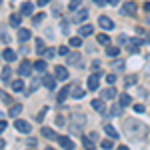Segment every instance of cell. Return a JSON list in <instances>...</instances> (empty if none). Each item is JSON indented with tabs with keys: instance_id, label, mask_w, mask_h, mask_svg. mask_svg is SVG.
Instances as JSON below:
<instances>
[{
	"instance_id": "4fadbf2b",
	"label": "cell",
	"mask_w": 150,
	"mask_h": 150,
	"mask_svg": "<svg viewBox=\"0 0 150 150\" xmlns=\"http://www.w3.org/2000/svg\"><path fill=\"white\" fill-rule=\"evenodd\" d=\"M2 58H4L6 62H14V60H16V52H14V50H10V48H4Z\"/></svg>"
},
{
	"instance_id": "9a60e30c",
	"label": "cell",
	"mask_w": 150,
	"mask_h": 150,
	"mask_svg": "<svg viewBox=\"0 0 150 150\" xmlns=\"http://www.w3.org/2000/svg\"><path fill=\"white\" fill-rule=\"evenodd\" d=\"M104 132H106L110 138H120V134L116 132V128L112 126V124H104Z\"/></svg>"
},
{
	"instance_id": "5b68a950",
	"label": "cell",
	"mask_w": 150,
	"mask_h": 150,
	"mask_svg": "<svg viewBox=\"0 0 150 150\" xmlns=\"http://www.w3.org/2000/svg\"><path fill=\"white\" fill-rule=\"evenodd\" d=\"M14 126H16L18 132H22V134H30V130H32V126H30L26 120H16V122H14Z\"/></svg>"
},
{
	"instance_id": "ac0fdd59",
	"label": "cell",
	"mask_w": 150,
	"mask_h": 150,
	"mask_svg": "<svg viewBox=\"0 0 150 150\" xmlns=\"http://www.w3.org/2000/svg\"><path fill=\"white\" fill-rule=\"evenodd\" d=\"M56 48H46V50H44V52H42V54H40V58H44V60H50V58H54L56 56Z\"/></svg>"
},
{
	"instance_id": "ffe728a7",
	"label": "cell",
	"mask_w": 150,
	"mask_h": 150,
	"mask_svg": "<svg viewBox=\"0 0 150 150\" xmlns=\"http://www.w3.org/2000/svg\"><path fill=\"white\" fill-rule=\"evenodd\" d=\"M102 98H106V100H112V98H116V88H106L102 92Z\"/></svg>"
},
{
	"instance_id": "8fae6325",
	"label": "cell",
	"mask_w": 150,
	"mask_h": 150,
	"mask_svg": "<svg viewBox=\"0 0 150 150\" xmlns=\"http://www.w3.org/2000/svg\"><path fill=\"white\" fill-rule=\"evenodd\" d=\"M54 74H56V78H58V80H66V78H68V70L64 68V66H56Z\"/></svg>"
},
{
	"instance_id": "816d5d0a",
	"label": "cell",
	"mask_w": 150,
	"mask_h": 150,
	"mask_svg": "<svg viewBox=\"0 0 150 150\" xmlns=\"http://www.w3.org/2000/svg\"><path fill=\"white\" fill-rule=\"evenodd\" d=\"M118 2H120V0H108V4H112V6H116Z\"/></svg>"
},
{
	"instance_id": "1f68e13d",
	"label": "cell",
	"mask_w": 150,
	"mask_h": 150,
	"mask_svg": "<svg viewBox=\"0 0 150 150\" xmlns=\"http://www.w3.org/2000/svg\"><path fill=\"white\" fill-rule=\"evenodd\" d=\"M10 24L12 26H20V16H18V14H12L10 16Z\"/></svg>"
},
{
	"instance_id": "f546056e",
	"label": "cell",
	"mask_w": 150,
	"mask_h": 150,
	"mask_svg": "<svg viewBox=\"0 0 150 150\" xmlns=\"http://www.w3.org/2000/svg\"><path fill=\"white\" fill-rule=\"evenodd\" d=\"M34 68L38 70V72H44V70H46V60H38L34 64Z\"/></svg>"
},
{
	"instance_id": "6f0895ef",
	"label": "cell",
	"mask_w": 150,
	"mask_h": 150,
	"mask_svg": "<svg viewBox=\"0 0 150 150\" xmlns=\"http://www.w3.org/2000/svg\"><path fill=\"white\" fill-rule=\"evenodd\" d=\"M148 26H150V20H148Z\"/></svg>"
},
{
	"instance_id": "9c48e42d",
	"label": "cell",
	"mask_w": 150,
	"mask_h": 150,
	"mask_svg": "<svg viewBox=\"0 0 150 150\" xmlns=\"http://www.w3.org/2000/svg\"><path fill=\"white\" fill-rule=\"evenodd\" d=\"M80 54H76V52H74V54H68V56H66V62H68V64H74V66H82V60H80Z\"/></svg>"
},
{
	"instance_id": "3957f363",
	"label": "cell",
	"mask_w": 150,
	"mask_h": 150,
	"mask_svg": "<svg viewBox=\"0 0 150 150\" xmlns=\"http://www.w3.org/2000/svg\"><path fill=\"white\" fill-rule=\"evenodd\" d=\"M120 12H122L124 16H136V2H124Z\"/></svg>"
},
{
	"instance_id": "ba28073f",
	"label": "cell",
	"mask_w": 150,
	"mask_h": 150,
	"mask_svg": "<svg viewBox=\"0 0 150 150\" xmlns=\"http://www.w3.org/2000/svg\"><path fill=\"white\" fill-rule=\"evenodd\" d=\"M58 142H60V146H62L64 150H74V148H76L74 142H72L70 138H66V136H58Z\"/></svg>"
},
{
	"instance_id": "f907efd6",
	"label": "cell",
	"mask_w": 150,
	"mask_h": 150,
	"mask_svg": "<svg viewBox=\"0 0 150 150\" xmlns=\"http://www.w3.org/2000/svg\"><path fill=\"white\" fill-rule=\"evenodd\" d=\"M0 130H2V132L6 130V122H4V120H0Z\"/></svg>"
},
{
	"instance_id": "b9f144b4",
	"label": "cell",
	"mask_w": 150,
	"mask_h": 150,
	"mask_svg": "<svg viewBox=\"0 0 150 150\" xmlns=\"http://www.w3.org/2000/svg\"><path fill=\"white\" fill-rule=\"evenodd\" d=\"M118 42H120V44H126V42H128L126 34H120V36H118Z\"/></svg>"
},
{
	"instance_id": "f1b7e54d",
	"label": "cell",
	"mask_w": 150,
	"mask_h": 150,
	"mask_svg": "<svg viewBox=\"0 0 150 150\" xmlns=\"http://www.w3.org/2000/svg\"><path fill=\"white\" fill-rule=\"evenodd\" d=\"M106 54H108V56H118V54H120V48L118 46H108L106 48Z\"/></svg>"
},
{
	"instance_id": "277c9868",
	"label": "cell",
	"mask_w": 150,
	"mask_h": 150,
	"mask_svg": "<svg viewBox=\"0 0 150 150\" xmlns=\"http://www.w3.org/2000/svg\"><path fill=\"white\" fill-rule=\"evenodd\" d=\"M56 76H52V74H44V76H42V84H44V86H46L48 90H54V88H56Z\"/></svg>"
},
{
	"instance_id": "52a82bcc",
	"label": "cell",
	"mask_w": 150,
	"mask_h": 150,
	"mask_svg": "<svg viewBox=\"0 0 150 150\" xmlns=\"http://www.w3.org/2000/svg\"><path fill=\"white\" fill-rule=\"evenodd\" d=\"M98 84H100V76L98 74H90L88 76V90H98Z\"/></svg>"
},
{
	"instance_id": "83f0119b",
	"label": "cell",
	"mask_w": 150,
	"mask_h": 150,
	"mask_svg": "<svg viewBox=\"0 0 150 150\" xmlns=\"http://www.w3.org/2000/svg\"><path fill=\"white\" fill-rule=\"evenodd\" d=\"M96 40H98L102 46H108V44H110V38H108L106 34H98V36H96Z\"/></svg>"
},
{
	"instance_id": "8992f818",
	"label": "cell",
	"mask_w": 150,
	"mask_h": 150,
	"mask_svg": "<svg viewBox=\"0 0 150 150\" xmlns=\"http://www.w3.org/2000/svg\"><path fill=\"white\" fill-rule=\"evenodd\" d=\"M98 26H102L104 30H112V28H114V22H112L108 16H104V14H102V16L98 18Z\"/></svg>"
},
{
	"instance_id": "7c38bea8",
	"label": "cell",
	"mask_w": 150,
	"mask_h": 150,
	"mask_svg": "<svg viewBox=\"0 0 150 150\" xmlns=\"http://www.w3.org/2000/svg\"><path fill=\"white\" fill-rule=\"evenodd\" d=\"M32 10H34V4H32V2H24L22 8H20V14H22V16H30Z\"/></svg>"
},
{
	"instance_id": "11a10c76",
	"label": "cell",
	"mask_w": 150,
	"mask_h": 150,
	"mask_svg": "<svg viewBox=\"0 0 150 150\" xmlns=\"http://www.w3.org/2000/svg\"><path fill=\"white\" fill-rule=\"evenodd\" d=\"M118 150H128V148L126 146H118Z\"/></svg>"
},
{
	"instance_id": "7a4b0ae2",
	"label": "cell",
	"mask_w": 150,
	"mask_h": 150,
	"mask_svg": "<svg viewBox=\"0 0 150 150\" xmlns=\"http://www.w3.org/2000/svg\"><path fill=\"white\" fill-rule=\"evenodd\" d=\"M88 12L90 10H86V8H80V10H76L74 14H72V22L74 24H82L86 18H88Z\"/></svg>"
},
{
	"instance_id": "f5cc1de1",
	"label": "cell",
	"mask_w": 150,
	"mask_h": 150,
	"mask_svg": "<svg viewBox=\"0 0 150 150\" xmlns=\"http://www.w3.org/2000/svg\"><path fill=\"white\" fill-rule=\"evenodd\" d=\"M144 40H146V42H150V32H146V34H144Z\"/></svg>"
},
{
	"instance_id": "7bdbcfd3",
	"label": "cell",
	"mask_w": 150,
	"mask_h": 150,
	"mask_svg": "<svg viewBox=\"0 0 150 150\" xmlns=\"http://www.w3.org/2000/svg\"><path fill=\"white\" fill-rule=\"evenodd\" d=\"M2 102H4V104H10V96H8L6 92H2Z\"/></svg>"
},
{
	"instance_id": "7402d4cb",
	"label": "cell",
	"mask_w": 150,
	"mask_h": 150,
	"mask_svg": "<svg viewBox=\"0 0 150 150\" xmlns=\"http://www.w3.org/2000/svg\"><path fill=\"white\" fill-rule=\"evenodd\" d=\"M94 32V28L90 26V24H84V26H80V36H90Z\"/></svg>"
},
{
	"instance_id": "2e32d148",
	"label": "cell",
	"mask_w": 150,
	"mask_h": 150,
	"mask_svg": "<svg viewBox=\"0 0 150 150\" xmlns=\"http://www.w3.org/2000/svg\"><path fill=\"white\" fill-rule=\"evenodd\" d=\"M90 106H92L96 112H104V98H96V100H92Z\"/></svg>"
},
{
	"instance_id": "681fc988",
	"label": "cell",
	"mask_w": 150,
	"mask_h": 150,
	"mask_svg": "<svg viewBox=\"0 0 150 150\" xmlns=\"http://www.w3.org/2000/svg\"><path fill=\"white\" fill-rule=\"evenodd\" d=\"M50 0H38V6H46Z\"/></svg>"
},
{
	"instance_id": "30bf717a",
	"label": "cell",
	"mask_w": 150,
	"mask_h": 150,
	"mask_svg": "<svg viewBox=\"0 0 150 150\" xmlns=\"http://www.w3.org/2000/svg\"><path fill=\"white\" fill-rule=\"evenodd\" d=\"M40 134H42L44 138H48V140H54V138H58V136H56V132H54L52 128H48V126L40 128Z\"/></svg>"
},
{
	"instance_id": "5bb4252c",
	"label": "cell",
	"mask_w": 150,
	"mask_h": 150,
	"mask_svg": "<svg viewBox=\"0 0 150 150\" xmlns=\"http://www.w3.org/2000/svg\"><path fill=\"white\" fill-rule=\"evenodd\" d=\"M18 72H20L22 76H30V72H32V64H30V62H22L20 68H18Z\"/></svg>"
},
{
	"instance_id": "f6af8a7d",
	"label": "cell",
	"mask_w": 150,
	"mask_h": 150,
	"mask_svg": "<svg viewBox=\"0 0 150 150\" xmlns=\"http://www.w3.org/2000/svg\"><path fill=\"white\" fill-rule=\"evenodd\" d=\"M46 110H48V108H42V110L38 112V116H36V118H38V120H42V118H44V114H46Z\"/></svg>"
},
{
	"instance_id": "ee69618b",
	"label": "cell",
	"mask_w": 150,
	"mask_h": 150,
	"mask_svg": "<svg viewBox=\"0 0 150 150\" xmlns=\"http://www.w3.org/2000/svg\"><path fill=\"white\" fill-rule=\"evenodd\" d=\"M134 108V112H144V106L142 104H136V106H132Z\"/></svg>"
},
{
	"instance_id": "d4e9b609",
	"label": "cell",
	"mask_w": 150,
	"mask_h": 150,
	"mask_svg": "<svg viewBox=\"0 0 150 150\" xmlns=\"http://www.w3.org/2000/svg\"><path fill=\"white\" fill-rule=\"evenodd\" d=\"M70 94H72L74 98H82V96H84V90H82L80 86H74V88H70Z\"/></svg>"
},
{
	"instance_id": "7dc6e473",
	"label": "cell",
	"mask_w": 150,
	"mask_h": 150,
	"mask_svg": "<svg viewBox=\"0 0 150 150\" xmlns=\"http://www.w3.org/2000/svg\"><path fill=\"white\" fill-rule=\"evenodd\" d=\"M56 124H58V126H64V118H62V116H58V118H56Z\"/></svg>"
},
{
	"instance_id": "d590c367",
	"label": "cell",
	"mask_w": 150,
	"mask_h": 150,
	"mask_svg": "<svg viewBox=\"0 0 150 150\" xmlns=\"http://www.w3.org/2000/svg\"><path fill=\"white\" fill-rule=\"evenodd\" d=\"M70 44H72V46H76V48H78V46L82 44V38H78V36H74V38L70 40Z\"/></svg>"
},
{
	"instance_id": "6da1fadb",
	"label": "cell",
	"mask_w": 150,
	"mask_h": 150,
	"mask_svg": "<svg viewBox=\"0 0 150 150\" xmlns=\"http://www.w3.org/2000/svg\"><path fill=\"white\" fill-rule=\"evenodd\" d=\"M70 132L74 134V136H80L82 134V126H84V116L82 114H72V118H70Z\"/></svg>"
},
{
	"instance_id": "d6a6232c",
	"label": "cell",
	"mask_w": 150,
	"mask_h": 150,
	"mask_svg": "<svg viewBox=\"0 0 150 150\" xmlns=\"http://www.w3.org/2000/svg\"><path fill=\"white\" fill-rule=\"evenodd\" d=\"M80 2H82V0H70V2H68V8H70V10H76V8L80 6Z\"/></svg>"
},
{
	"instance_id": "74e56055",
	"label": "cell",
	"mask_w": 150,
	"mask_h": 150,
	"mask_svg": "<svg viewBox=\"0 0 150 150\" xmlns=\"http://www.w3.org/2000/svg\"><path fill=\"white\" fill-rule=\"evenodd\" d=\"M58 54H60V56H68V48L60 46V48H58Z\"/></svg>"
},
{
	"instance_id": "603a6c76",
	"label": "cell",
	"mask_w": 150,
	"mask_h": 150,
	"mask_svg": "<svg viewBox=\"0 0 150 150\" xmlns=\"http://www.w3.org/2000/svg\"><path fill=\"white\" fill-rule=\"evenodd\" d=\"M20 112H22V106H20V104H14L10 110H8V114H10L12 118H16V116L20 114Z\"/></svg>"
},
{
	"instance_id": "db71d44e",
	"label": "cell",
	"mask_w": 150,
	"mask_h": 150,
	"mask_svg": "<svg viewBox=\"0 0 150 150\" xmlns=\"http://www.w3.org/2000/svg\"><path fill=\"white\" fill-rule=\"evenodd\" d=\"M144 8H146V10L150 12V2H146V4H144Z\"/></svg>"
},
{
	"instance_id": "484cf974",
	"label": "cell",
	"mask_w": 150,
	"mask_h": 150,
	"mask_svg": "<svg viewBox=\"0 0 150 150\" xmlns=\"http://www.w3.org/2000/svg\"><path fill=\"white\" fill-rule=\"evenodd\" d=\"M82 144H84V148H86V150H94V140L88 138V136H86V138H82Z\"/></svg>"
},
{
	"instance_id": "c3c4849f",
	"label": "cell",
	"mask_w": 150,
	"mask_h": 150,
	"mask_svg": "<svg viewBox=\"0 0 150 150\" xmlns=\"http://www.w3.org/2000/svg\"><path fill=\"white\" fill-rule=\"evenodd\" d=\"M106 2H108V0H94V4H98V6H104Z\"/></svg>"
},
{
	"instance_id": "cb8c5ba5",
	"label": "cell",
	"mask_w": 150,
	"mask_h": 150,
	"mask_svg": "<svg viewBox=\"0 0 150 150\" xmlns=\"http://www.w3.org/2000/svg\"><path fill=\"white\" fill-rule=\"evenodd\" d=\"M68 94H70V88H62V90L58 92V102L62 104L64 100H66V98H68Z\"/></svg>"
},
{
	"instance_id": "bcb514c9",
	"label": "cell",
	"mask_w": 150,
	"mask_h": 150,
	"mask_svg": "<svg viewBox=\"0 0 150 150\" xmlns=\"http://www.w3.org/2000/svg\"><path fill=\"white\" fill-rule=\"evenodd\" d=\"M114 68H124V62H122V60H120V62L116 60V62H114Z\"/></svg>"
},
{
	"instance_id": "44dd1931",
	"label": "cell",
	"mask_w": 150,
	"mask_h": 150,
	"mask_svg": "<svg viewBox=\"0 0 150 150\" xmlns=\"http://www.w3.org/2000/svg\"><path fill=\"white\" fill-rule=\"evenodd\" d=\"M12 90L14 92H24V80H14L12 82Z\"/></svg>"
},
{
	"instance_id": "4316f807",
	"label": "cell",
	"mask_w": 150,
	"mask_h": 150,
	"mask_svg": "<svg viewBox=\"0 0 150 150\" xmlns=\"http://www.w3.org/2000/svg\"><path fill=\"white\" fill-rule=\"evenodd\" d=\"M10 74H12V70L8 68V66H4V68H2V82L10 80Z\"/></svg>"
},
{
	"instance_id": "4dcf8cb0",
	"label": "cell",
	"mask_w": 150,
	"mask_h": 150,
	"mask_svg": "<svg viewBox=\"0 0 150 150\" xmlns=\"http://www.w3.org/2000/svg\"><path fill=\"white\" fill-rule=\"evenodd\" d=\"M122 108H124V106H120V104H118V106H112V108H110V114L112 116H120L122 114Z\"/></svg>"
},
{
	"instance_id": "e575fe53",
	"label": "cell",
	"mask_w": 150,
	"mask_h": 150,
	"mask_svg": "<svg viewBox=\"0 0 150 150\" xmlns=\"http://www.w3.org/2000/svg\"><path fill=\"white\" fill-rule=\"evenodd\" d=\"M44 20V14H36V16H32V24H40Z\"/></svg>"
},
{
	"instance_id": "d6986e66",
	"label": "cell",
	"mask_w": 150,
	"mask_h": 150,
	"mask_svg": "<svg viewBox=\"0 0 150 150\" xmlns=\"http://www.w3.org/2000/svg\"><path fill=\"white\" fill-rule=\"evenodd\" d=\"M130 102H132V98H130V94H126V92H122L120 94V106H130Z\"/></svg>"
},
{
	"instance_id": "836d02e7",
	"label": "cell",
	"mask_w": 150,
	"mask_h": 150,
	"mask_svg": "<svg viewBox=\"0 0 150 150\" xmlns=\"http://www.w3.org/2000/svg\"><path fill=\"white\" fill-rule=\"evenodd\" d=\"M44 50H46V46H44V42H42V40H38V44H36V52H38V54H42Z\"/></svg>"
},
{
	"instance_id": "9f6ffc18",
	"label": "cell",
	"mask_w": 150,
	"mask_h": 150,
	"mask_svg": "<svg viewBox=\"0 0 150 150\" xmlns=\"http://www.w3.org/2000/svg\"><path fill=\"white\" fill-rule=\"evenodd\" d=\"M46 150H54V148H50V146H48V148H46Z\"/></svg>"
},
{
	"instance_id": "f35d334b",
	"label": "cell",
	"mask_w": 150,
	"mask_h": 150,
	"mask_svg": "<svg viewBox=\"0 0 150 150\" xmlns=\"http://www.w3.org/2000/svg\"><path fill=\"white\" fill-rule=\"evenodd\" d=\"M2 42L8 44V32H6V28H2Z\"/></svg>"
},
{
	"instance_id": "60d3db41",
	"label": "cell",
	"mask_w": 150,
	"mask_h": 150,
	"mask_svg": "<svg viewBox=\"0 0 150 150\" xmlns=\"http://www.w3.org/2000/svg\"><path fill=\"white\" fill-rule=\"evenodd\" d=\"M106 80H108V84H114V82H116V74H108Z\"/></svg>"
},
{
	"instance_id": "8d00e7d4",
	"label": "cell",
	"mask_w": 150,
	"mask_h": 150,
	"mask_svg": "<svg viewBox=\"0 0 150 150\" xmlns=\"http://www.w3.org/2000/svg\"><path fill=\"white\" fill-rule=\"evenodd\" d=\"M102 148L104 150H110V148H112V140H102Z\"/></svg>"
},
{
	"instance_id": "ab89813d",
	"label": "cell",
	"mask_w": 150,
	"mask_h": 150,
	"mask_svg": "<svg viewBox=\"0 0 150 150\" xmlns=\"http://www.w3.org/2000/svg\"><path fill=\"white\" fill-rule=\"evenodd\" d=\"M126 86H130V84H134V82H136V76H126Z\"/></svg>"
},
{
	"instance_id": "e0dca14e",
	"label": "cell",
	"mask_w": 150,
	"mask_h": 150,
	"mask_svg": "<svg viewBox=\"0 0 150 150\" xmlns=\"http://www.w3.org/2000/svg\"><path fill=\"white\" fill-rule=\"evenodd\" d=\"M30 30H28V28H20V30H18V40H20V42H26V40H30Z\"/></svg>"
}]
</instances>
